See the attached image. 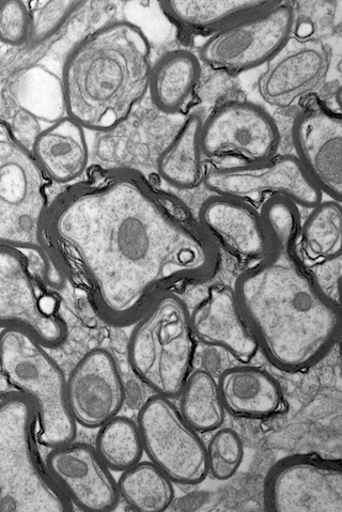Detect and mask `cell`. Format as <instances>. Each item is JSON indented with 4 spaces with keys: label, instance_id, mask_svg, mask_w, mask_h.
<instances>
[{
    "label": "cell",
    "instance_id": "obj_28",
    "mask_svg": "<svg viewBox=\"0 0 342 512\" xmlns=\"http://www.w3.org/2000/svg\"><path fill=\"white\" fill-rule=\"evenodd\" d=\"M95 448L108 469L115 472L132 468L144 454L137 423L118 415L99 428Z\"/></svg>",
    "mask_w": 342,
    "mask_h": 512
},
{
    "label": "cell",
    "instance_id": "obj_13",
    "mask_svg": "<svg viewBox=\"0 0 342 512\" xmlns=\"http://www.w3.org/2000/svg\"><path fill=\"white\" fill-rule=\"evenodd\" d=\"M202 181L215 195L237 199L254 208H262L271 198L284 197L297 207L314 209L323 196L293 155L275 157L257 166L215 167Z\"/></svg>",
    "mask_w": 342,
    "mask_h": 512
},
{
    "label": "cell",
    "instance_id": "obj_19",
    "mask_svg": "<svg viewBox=\"0 0 342 512\" xmlns=\"http://www.w3.org/2000/svg\"><path fill=\"white\" fill-rule=\"evenodd\" d=\"M196 341L221 348L239 362L250 363L259 348L240 312L235 289L226 285L211 287L204 300L191 313Z\"/></svg>",
    "mask_w": 342,
    "mask_h": 512
},
{
    "label": "cell",
    "instance_id": "obj_12",
    "mask_svg": "<svg viewBox=\"0 0 342 512\" xmlns=\"http://www.w3.org/2000/svg\"><path fill=\"white\" fill-rule=\"evenodd\" d=\"M263 504L274 512H342L341 460L298 454L277 461L264 480Z\"/></svg>",
    "mask_w": 342,
    "mask_h": 512
},
{
    "label": "cell",
    "instance_id": "obj_16",
    "mask_svg": "<svg viewBox=\"0 0 342 512\" xmlns=\"http://www.w3.org/2000/svg\"><path fill=\"white\" fill-rule=\"evenodd\" d=\"M292 141L298 160L321 193L341 203L340 115L319 107L302 112L293 123Z\"/></svg>",
    "mask_w": 342,
    "mask_h": 512
},
{
    "label": "cell",
    "instance_id": "obj_22",
    "mask_svg": "<svg viewBox=\"0 0 342 512\" xmlns=\"http://www.w3.org/2000/svg\"><path fill=\"white\" fill-rule=\"evenodd\" d=\"M273 5L274 2L259 0H186L160 3L166 17L186 33L210 36L252 18Z\"/></svg>",
    "mask_w": 342,
    "mask_h": 512
},
{
    "label": "cell",
    "instance_id": "obj_30",
    "mask_svg": "<svg viewBox=\"0 0 342 512\" xmlns=\"http://www.w3.org/2000/svg\"><path fill=\"white\" fill-rule=\"evenodd\" d=\"M209 474L217 480H228L241 467L244 445L239 434L225 428L217 431L207 446Z\"/></svg>",
    "mask_w": 342,
    "mask_h": 512
},
{
    "label": "cell",
    "instance_id": "obj_8",
    "mask_svg": "<svg viewBox=\"0 0 342 512\" xmlns=\"http://www.w3.org/2000/svg\"><path fill=\"white\" fill-rule=\"evenodd\" d=\"M144 452L173 483L196 486L209 475L207 446L170 398L154 395L137 416Z\"/></svg>",
    "mask_w": 342,
    "mask_h": 512
},
{
    "label": "cell",
    "instance_id": "obj_6",
    "mask_svg": "<svg viewBox=\"0 0 342 512\" xmlns=\"http://www.w3.org/2000/svg\"><path fill=\"white\" fill-rule=\"evenodd\" d=\"M195 350L190 310L168 292L135 322L128 359L135 376L149 389L173 399L180 396L192 374Z\"/></svg>",
    "mask_w": 342,
    "mask_h": 512
},
{
    "label": "cell",
    "instance_id": "obj_4",
    "mask_svg": "<svg viewBox=\"0 0 342 512\" xmlns=\"http://www.w3.org/2000/svg\"><path fill=\"white\" fill-rule=\"evenodd\" d=\"M48 179L33 152L0 118V245L21 253L46 287L59 290L67 271L45 236Z\"/></svg>",
    "mask_w": 342,
    "mask_h": 512
},
{
    "label": "cell",
    "instance_id": "obj_1",
    "mask_svg": "<svg viewBox=\"0 0 342 512\" xmlns=\"http://www.w3.org/2000/svg\"><path fill=\"white\" fill-rule=\"evenodd\" d=\"M45 236L60 257L80 263L99 313L114 325L135 323L163 294L209 281L219 266V250L199 223L129 170L61 194Z\"/></svg>",
    "mask_w": 342,
    "mask_h": 512
},
{
    "label": "cell",
    "instance_id": "obj_5",
    "mask_svg": "<svg viewBox=\"0 0 342 512\" xmlns=\"http://www.w3.org/2000/svg\"><path fill=\"white\" fill-rule=\"evenodd\" d=\"M37 409L19 392L0 397V512H68L73 504L37 449Z\"/></svg>",
    "mask_w": 342,
    "mask_h": 512
},
{
    "label": "cell",
    "instance_id": "obj_14",
    "mask_svg": "<svg viewBox=\"0 0 342 512\" xmlns=\"http://www.w3.org/2000/svg\"><path fill=\"white\" fill-rule=\"evenodd\" d=\"M67 395L76 425L100 428L121 411L126 402L115 356L104 348L87 352L67 379Z\"/></svg>",
    "mask_w": 342,
    "mask_h": 512
},
{
    "label": "cell",
    "instance_id": "obj_18",
    "mask_svg": "<svg viewBox=\"0 0 342 512\" xmlns=\"http://www.w3.org/2000/svg\"><path fill=\"white\" fill-rule=\"evenodd\" d=\"M199 225L215 244L242 262L256 265L271 251L270 231L260 212L240 200L208 198L199 210Z\"/></svg>",
    "mask_w": 342,
    "mask_h": 512
},
{
    "label": "cell",
    "instance_id": "obj_21",
    "mask_svg": "<svg viewBox=\"0 0 342 512\" xmlns=\"http://www.w3.org/2000/svg\"><path fill=\"white\" fill-rule=\"evenodd\" d=\"M30 150L45 176L56 183L79 180L88 167L85 130L68 116L42 130Z\"/></svg>",
    "mask_w": 342,
    "mask_h": 512
},
{
    "label": "cell",
    "instance_id": "obj_7",
    "mask_svg": "<svg viewBox=\"0 0 342 512\" xmlns=\"http://www.w3.org/2000/svg\"><path fill=\"white\" fill-rule=\"evenodd\" d=\"M0 372L17 392L34 401L41 445L56 448L74 441L77 425L69 408L67 379L36 338L20 329H4Z\"/></svg>",
    "mask_w": 342,
    "mask_h": 512
},
{
    "label": "cell",
    "instance_id": "obj_29",
    "mask_svg": "<svg viewBox=\"0 0 342 512\" xmlns=\"http://www.w3.org/2000/svg\"><path fill=\"white\" fill-rule=\"evenodd\" d=\"M87 3L74 0H51L38 2L29 7L30 35L28 42L39 45L48 42L79 12Z\"/></svg>",
    "mask_w": 342,
    "mask_h": 512
},
{
    "label": "cell",
    "instance_id": "obj_11",
    "mask_svg": "<svg viewBox=\"0 0 342 512\" xmlns=\"http://www.w3.org/2000/svg\"><path fill=\"white\" fill-rule=\"evenodd\" d=\"M281 143L273 117L260 105L231 101L202 121V155L232 165L257 166L270 162Z\"/></svg>",
    "mask_w": 342,
    "mask_h": 512
},
{
    "label": "cell",
    "instance_id": "obj_17",
    "mask_svg": "<svg viewBox=\"0 0 342 512\" xmlns=\"http://www.w3.org/2000/svg\"><path fill=\"white\" fill-rule=\"evenodd\" d=\"M332 52L321 41L306 42L278 55L260 76L262 100L275 107H290L319 90L328 80Z\"/></svg>",
    "mask_w": 342,
    "mask_h": 512
},
{
    "label": "cell",
    "instance_id": "obj_25",
    "mask_svg": "<svg viewBox=\"0 0 342 512\" xmlns=\"http://www.w3.org/2000/svg\"><path fill=\"white\" fill-rule=\"evenodd\" d=\"M341 203L321 201L301 225L299 250L306 267L341 258Z\"/></svg>",
    "mask_w": 342,
    "mask_h": 512
},
{
    "label": "cell",
    "instance_id": "obj_27",
    "mask_svg": "<svg viewBox=\"0 0 342 512\" xmlns=\"http://www.w3.org/2000/svg\"><path fill=\"white\" fill-rule=\"evenodd\" d=\"M180 397L179 410L196 431L210 432L224 424L225 408L211 372L206 369L192 372Z\"/></svg>",
    "mask_w": 342,
    "mask_h": 512
},
{
    "label": "cell",
    "instance_id": "obj_31",
    "mask_svg": "<svg viewBox=\"0 0 342 512\" xmlns=\"http://www.w3.org/2000/svg\"><path fill=\"white\" fill-rule=\"evenodd\" d=\"M30 35V11L20 0L0 2V42L22 46Z\"/></svg>",
    "mask_w": 342,
    "mask_h": 512
},
{
    "label": "cell",
    "instance_id": "obj_10",
    "mask_svg": "<svg viewBox=\"0 0 342 512\" xmlns=\"http://www.w3.org/2000/svg\"><path fill=\"white\" fill-rule=\"evenodd\" d=\"M295 24L291 3H274L252 18L219 31L199 50V58L215 70L242 73L270 64L289 43Z\"/></svg>",
    "mask_w": 342,
    "mask_h": 512
},
{
    "label": "cell",
    "instance_id": "obj_26",
    "mask_svg": "<svg viewBox=\"0 0 342 512\" xmlns=\"http://www.w3.org/2000/svg\"><path fill=\"white\" fill-rule=\"evenodd\" d=\"M118 489L120 498L136 511H165L175 500L173 482L152 462L139 461L123 471Z\"/></svg>",
    "mask_w": 342,
    "mask_h": 512
},
{
    "label": "cell",
    "instance_id": "obj_3",
    "mask_svg": "<svg viewBox=\"0 0 342 512\" xmlns=\"http://www.w3.org/2000/svg\"><path fill=\"white\" fill-rule=\"evenodd\" d=\"M150 44L136 25L107 23L77 42L62 69L67 115L84 130L110 132L149 91Z\"/></svg>",
    "mask_w": 342,
    "mask_h": 512
},
{
    "label": "cell",
    "instance_id": "obj_2",
    "mask_svg": "<svg viewBox=\"0 0 342 512\" xmlns=\"http://www.w3.org/2000/svg\"><path fill=\"white\" fill-rule=\"evenodd\" d=\"M260 214L271 251L238 277L237 303L259 350L277 369L295 374L318 365L338 344L340 305L318 287L301 257L298 207L274 197Z\"/></svg>",
    "mask_w": 342,
    "mask_h": 512
},
{
    "label": "cell",
    "instance_id": "obj_24",
    "mask_svg": "<svg viewBox=\"0 0 342 512\" xmlns=\"http://www.w3.org/2000/svg\"><path fill=\"white\" fill-rule=\"evenodd\" d=\"M198 114L186 119L173 141L162 151L158 160V173L161 178L180 190L195 188L204 180V164L200 148L202 126Z\"/></svg>",
    "mask_w": 342,
    "mask_h": 512
},
{
    "label": "cell",
    "instance_id": "obj_9",
    "mask_svg": "<svg viewBox=\"0 0 342 512\" xmlns=\"http://www.w3.org/2000/svg\"><path fill=\"white\" fill-rule=\"evenodd\" d=\"M0 328L20 329L45 348L65 343L67 325L59 302L24 256L0 245Z\"/></svg>",
    "mask_w": 342,
    "mask_h": 512
},
{
    "label": "cell",
    "instance_id": "obj_20",
    "mask_svg": "<svg viewBox=\"0 0 342 512\" xmlns=\"http://www.w3.org/2000/svg\"><path fill=\"white\" fill-rule=\"evenodd\" d=\"M225 410L246 418H268L282 412L281 384L268 371L253 366L224 370L217 381Z\"/></svg>",
    "mask_w": 342,
    "mask_h": 512
},
{
    "label": "cell",
    "instance_id": "obj_23",
    "mask_svg": "<svg viewBox=\"0 0 342 512\" xmlns=\"http://www.w3.org/2000/svg\"><path fill=\"white\" fill-rule=\"evenodd\" d=\"M201 77L199 58L185 50L162 56L152 66L149 82L151 100L165 114L181 112L190 101Z\"/></svg>",
    "mask_w": 342,
    "mask_h": 512
},
{
    "label": "cell",
    "instance_id": "obj_15",
    "mask_svg": "<svg viewBox=\"0 0 342 512\" xmlns=\"http://www.w3.org/2000/svg\"><path fill=\"white\" fill-rule=\"evenodd\" d=\"M45 467L73 506L90 512L112 511L118 506V483L95 447L72 442L52 448Z\"/></svg>",
    "mask_w": 342,
    "mask_h": 512
}]
</instances>
